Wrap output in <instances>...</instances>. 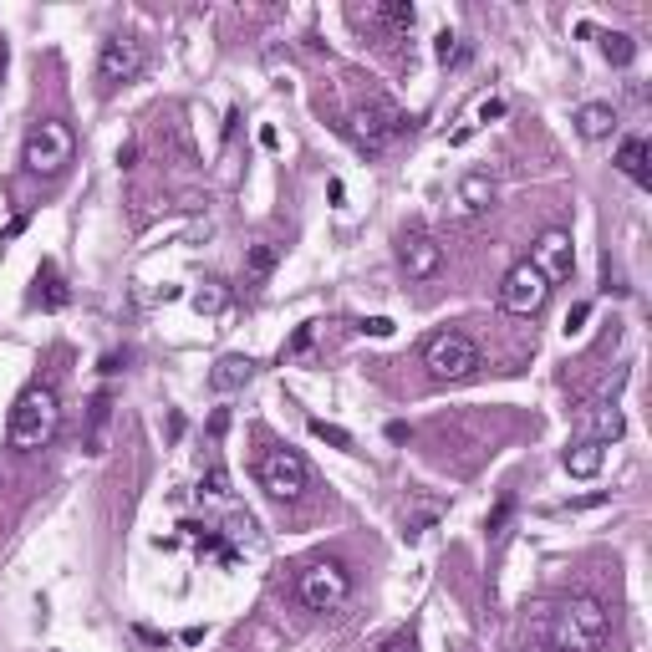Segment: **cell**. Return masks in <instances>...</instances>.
I'll list each match as a JSON object with an SVG mask.
<instances>
[{
	"instance_id": "13",
	"label": "cell",
	"mask_w": 652,
	"mask_h": 652,
	"mask_svg": "<svg viewBox=\"0 0 652 652\" xmlns=\"http://www.w3.org/2000/svg\"><path fill=\"white\" fill-rule=\"evenodd\" d=\"M31 286H36V291H31V306H41V311H62V306L72 301V291H67V281H62L57 260H41V270H36Z\"/></svg>"
},
{
	"instance_id": "16",
	"label": "cell",
	"mask_w": 652,
	"mask_h": 652,
	"mask_svg": "<svg viewBox=\"0 0 652 652\" xmlns=\"http://www.w3.org/2000/svg\"><path fill=\"white\" fill-rule=\"evenodd\" d=\"M617 169H622L637 189H652V169H647V138H622V148H617Z\"/></svg>"
},
{
	"instance_id": "29",
	"label": "cell",
	"mask_w": 652,
	"mask_h": 652,
	"mask_svg": "<svg viewBox=\"0 0 652 652\" xmlns=\"http://www.w3.org/2000/svg\"><path fill=\"white\" fill-rule=\"evenodd\" d=\"M357 332H367V337H393L398 326H393L388 316H362V321H357Z\"/></svg>"
},
{
	"instance_id": "30",
	"label": "cell",
	"mask_w": 652,
	"mask_h": 652,
	"mask_svg": "<svg viewBox=\"0 0 652 652\" xmlns=\"http://www.w3.org/2000/svg\"><path fill=\"white\" fill-rule=\"evenodd\" d=\"M311 342H316V321H306V326H301V332H296V337L286 342V357H296V352H306Z\"/></svg>"
},
{
	"instance_id": "3",
	"label": "cell",
	"mask_w": 652,
	"mask_h": 652,
	"mask_svg": "<svg viewBox=\"0 0 652 652\" xmlns=\"http://www.w3.org/2000/svg\"><path fill=\"white\" fill-rule=\"evenodd\" d=\"M57 423H62V403L57 393H51L46 383H31L16 408H11V423H6V444L31 454V449H46L51 439H57Z\"/></svg>"
},
{
	"instance_id": "10",
	"label": "cell",
	"mask_w": 652,
	"mask_h": 652,
	"mask_svg": "<svg viewBox=\"0 0 652 652\" xmlns=\"http://www.w3.org/2000/svg\"><path fill=\"white\" fill-rule=\"evenodd\" d=\"M398 265L408 281H433L444 270V245L428 230H408V235H398Z\"/></svg>"
},
{
	"instance_id": "1",
	"label": "cell",
	"mask_w": 652,
	"mask_h": 652,
	"mask_svg": "<svg viewBox=\"0 0 652 652\" xmlns=\"http://www.w3.org/2000/svg\"><path fill=\"white\" fill-rule=\"evenodd\" d=\"M520 647L525 652H596L612 632V612L596 596H566V602H535L525 607Z\"/></svg>"
},
{
	"instance_id": "9",
	"label": "cell",
	"mask_w": 652,
	"mask_h": 652,
	"mask_svg": "<svg viewBox=\"0 0 652 652\" xmlns=\"http://www.w3.org/2000/svg\"><path fill=\"white\" fill-rule=\"evenodd\" d=\"M551 301V281L540 276V270L530 265V260H520L510 276L500 281V306L510 311V316H535L540 306Z\"/></svg>"
},
{
	"instance_id": "8",
	"label": "cell",
	"mask_w": 652,
	"mask_h": 652,
	"mask_svg": "<svg viewBox=\"0 0 652 652\" xmlns=\"http://www.w3.org/2000/svg\"><path fill=\"white\" fill-rule=\"evenodd\" d=\"M138 72H143V41H138V36H128V31L107 36V41H102V51H97V82H102V92L128 87Z\"/></svg>"
},
{
	"instance_id": "25",
	"label": "cell",
	"mask_w": 652,
	"mask_h": 652,
	"mask_svg": "<svg viewBox=\"0 0 652 652\" xmlns=\"http://www.w3.org/2000/svg\"><path fill=\"white\" fill-rule=\"evenodd\" d=\"M204 495H209V500H230V474H225V464H209V474H204Z\"/></svg>"
},
{
	"instance_id": "15",
	"label": "cell",
	"mask_w": 652,
	"mask_h": 652,
	"mask_svg": "<svg viewBox=\"0 0 652 652\" xmlns=\"http://www.w3.org/2000/svg\"><path fill=\"white\" fill-rule=\"evenodd\" d=\"M250 377H255V362H250V357H220V362H214V372H209V388H214V393H240Z\"/></svg>"
},
{
	"instance_id": "28",
	"label": "cell",
	"mask_w": 652,
	"mask_h": 652,
	"mask_svg": "<svg viewBox=\"0 0 652 652\" xmlns=\"http://www.w3.org/2000/svg\"><path fill=\"white\" fill-rule=\"evenodd\" d=\"M377 652H418V637H413L408 627H398V632L383 637V647H377Z\"/></svg>"
},
{
	"instance_id": "24",
	"label": "cell",
	"mask_w": 652,
	"mask_h": 652,
	"mask_svg": "<svg viewBox=\"0 0 652 652\" xmlns=\"http://www.w3.org/2000/svg\"><path fill=\"white\" fill-rule=\"evenodd\" d=\"M306 428L316 433V439H326L332 449H352V433H347V428H337V423H326V418H306Z\"/></svg>"
},
{
	"instance_id": "26",
	"label": "cell",
	"mask_w": 652,
	"mask_h": 652,
	"mask_svg": "<svg viewBox=\"0 0 652 652\" xmlns=\"http://www.w3.org/2000/svg\"><path fill=\"white\" fill-rule=\"evenodd\" d=\"M510 510H515V500H510V495H505V500H500L495 510H489V520H484L489 540H500V535H505V525H510Z\"/></svg>"
},
{
	"instance_id": "2",
	"label": "cell",
	"mask_w": 652,
	"mask_h": 652,
	"mask_svg": "<svg viewBox=\"0 0 652 652\" xmlns=\"http://www.w3.org/2000/svg\"><path fill=\"white\" fill-rule=\"evenodd\" d=\"M342 133H347V138H352L367 158H377V153H388L398 138H408V133H413V118L403 113V107H393L383 92H367V97H357V107L347 113Z\"/></svg>"
},
{
	"instance_id": "5",
	"label": "cell",
	"mask_w": 652,
	"mask_h": 652,
	"mask_svg": "<svg viewBox=\"0 0 652 652\" xmlns=\"http://www.w3.org/2000/svg\"><path fill=\"white\" fill-rule=\"evenodd\" d=\"M423 367H428L433 383H469V377L484 367V357L464 332H439L423 347Z\"/></svg>"
},
{
	"instance_id": "4",
	"label": "cell",
	"mask_w": 652,
	"mask_h": 652,
	"mask_svg": "<svg viewBox=\"0 0 652 652\" xmlns=\"http://www.w3.org/2000/svg\"><path fill=\"white\" fill-rule=\"evenodd\" d=\"M72 153H77V133H72L67 123H57V118H41V123L26 133L21 163H26V174H36V179H57L67 163H72Z\"/></svg>"
},
{
	"instance_id": "6",
	"label": "cell",
	"mask_w": 652,
	"mask_h": 652,
	"mask_svg": "<svg viewBox=\"0 0 652 652\" xmlns=\"http://www.w3.org/2000/svg\"><path fill=\"white\" fill-rule=\"evenodd\" d=\"M255 479H260V489L270 500H301L306 495V479H311V469H306V459L296 454V449H286V444H270L260 459H255Z\"/></svg>"
},
{
	"instance_id": "31",
	"label": "cell",
	"mask_w": 652,
	"mask_h": 652,
	"mask_svg": "<svg viewBox=\"0 0 652 652\" xmlns=\"http://www.w3.org/2000/svg\"><path fill=\"white\" fill-rule=\"evenodd\" d=\"M194 306H199V311H220V306H225V291H220V286H209V291L194 296Z\"/></svg>"
},
{
	"instance_id": "11",
	"label": "cell",
	"mask_w": 652,
	"mask_h": 652,
	"mask_svg": "<svg viewBox=\"0 0 652 652\" xmlns=\"http://www.w3.org/2000/svg\"><path fill=\"white\" fill-rule=\"evenodd\" d=\"M530 265L546 276L551 286H561V281H571V270H576V245H571V235L566 230H546L535 240V255H530Z\"/></svg>"
},
{
	"instance_id": "32",
	"label": "cell",
	"mask_w": 652,
	"mask_h": 652,
	"mask_svg": "<svg viewBox=\"0 0 652 652\" xmlns=\"http://www.w3.org/2000/svg\"><path fill=\"white\" fill-rule=\"evenodd\" d=\"M586 316H591V306H586V301H581V306H571V316H566V337H571V332H581V321H586Z\"/></svg>"
},
{
	"instance_id": "7",
	"label": "cell",
	"mask_w": 652,
	"mask_h": 652,
	"mask_svg": "<svg viewBox=\"0 0 652 652\" xmlns=\"http://www.w3.org/2000/svg\"><path fill=\"white\" fill-rule=\"evenodd\" d=\"M296 596L306 612H337L352 596V571L342 561H311L296 581Z\"/></svg>"
},
{
	"instance_id": "18",
	"label": "cell",
	"mask_w": 652,
	"mask_h": 652,
	"mask_svg": "<svg viewBox=\"0 0 652 652\" xmlns=\"http://www.w3.org/2000/svg\"><path fill=\"white\" fill-rule=\"evenodd\" d=\"M617 128V113L607 102H586V107H576V133L581 138H607Z\"/></svg>"
},
{
	"instance_id": "21",
	"label": "cell",
	"mask_w": 652,
	"mask_h": 652,
	"mask_svg": "<svg viewBox=\"0 0 652 652\" xmlns=\"http://www.w3.org/2000/svg\"><path fill=\"white\" fill-rule=\"evenodd\" d=\"M270 270H276V245H255L250 260H245V286H260Z\"/></svg>"
},
{
	"instance_id": "23",
	"label": "cell",
	"mask_w": 652,
	"mask_h": 652,
	"mask_svg": "<svg viewBox=\"0 0 652 652\" xmlns=\"http://www.w3.org/2000/svg\"><path fill=\"white\" fill-rule=\"evenodd\" d=\"M107 418H113V398L97 393V398H92V433H87V454H102V428H107Z\"/></svg>"
},
{
	"instance_id": "19",
	"label": "cell",
	"mask_w": 652,
	"mask_h": 652,
	"mask_svg": "<svg viewBox=\"0 0 652 652\" xmlns=\"http://www.w3.org/2000/svg\"><path fill=\"white\" fill-rule=\"evenodd\" d=\"M372 21L383 26V31H393V36H408V31H413V21H418V11L408 6V0H383V6L372 11Z\"/></svg>"
},
{
	"instance_id": "27",
	"label": "cell",
	"mask_w": 652,
	"mask_h": 652,
	"mask_svg": "<svg viewBox=\"0 0 652 652\" xmlns=\"http://www.w3.org/2000/svg\"><path fill=\"white\" fill-rule=\"evenodd\" d=\"M439 62H444V67H459V62H464V41H459L454 31L439 36Z\"/></svg>"
},
{
	"instance_id": "22",
	"label": "cell",
	"mask_w": 652,
	"mask_h": 652,
	"mask_svg": "<svg viewBox=\"0 0 652 652\" xmlns=\"http://www.w3.org/2000/svg\"><path fill=\"white\" fill-rule=\"evenodd\" d=\"M602 57H607L612 67H632L637 46H632V36H622V31H607V36H602Z\"/></svg>"
},
{
	"instance_id": "12",
	"label": "cell",
	"mask_w": 652,
	"mask_h": 652,
	"mask_svg": "<svg viewBox=\"0 0 652 652\" xmlns=\"http://www.w3.org/2000/svg\"><path fill=\"white\" fill-rule=\"evenodd\" d=\"M489 204H495V179H489V169H469L459 179V189H454L449 214L459 225H469V220H479V214H489Z\"/></svg>"
},
{
	"instance_id": "14",
	"label": "cell",
	"mask_w": 652,
	"mask_h": 652,
	"mask_svg": "<svg viewBox=\"0 0 652 652\" xmlns=\"http://www.w3.org/2000/svg\"><path fill=\"white\" fill-rule=\"evenodd\" d=\"M602 464H607V444H596V439H581V444L566 449V474L571 479H596Z\"/></svg>"
},
{
	"instance_id": "20",
	"label": "cell",
	"mask_w": 652,
	"mask_h": 652,
	"mask_svg": "<svg viewBox=\"0 0 652 652\" xmlns=\"http://www.w3.org/2000/svg\"><path fill=\"white\" fill-rule=\"evenodd\" d=\"M495 118H505V97H484V102H479V113H474V118H469V123L449 138V143H464L469 133H479L484 123H495Z\"/></svg>"
},
{
	"instance_id": "17",
	"label": "cell",
	"mask_w": 652,
	"mask_h": 652,
	"mask_svg": "<svg viewBox=\"0 0 652 652\" xmlns=\"http://www.w3.org/2000/svg\"><path fill=\"white\" fill-rule=\"evenodd\" d=\"M622 428H627L622 408H617L612 398H602V403L591 408V423H586V439H596V444H612V439H622Z\"/></svg>"
}]
</instances>
